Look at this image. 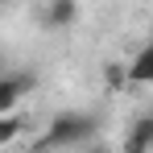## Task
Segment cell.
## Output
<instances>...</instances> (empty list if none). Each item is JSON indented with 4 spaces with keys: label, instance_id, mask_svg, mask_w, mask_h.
<instances>
[{
    "label": "cell",
    "instance_id": "1",
    "mask_svg": "<svg viewBox=\"0 0 153 153\" xmlns=\"http://www.w3.org/2000/svg\"><path fill=\"white\" fill-rule=\"evenodd\" d=\"M91 132H95V116H87V112H58L46 128V137L33 145V153H46V149H66V145H83V141H91Z\"/></svg>",
    "mask_w": 153,
    "mask_h": 153
},
{
    "label": "cell",
    "instance_id": "2",
    "mask_svg": "<svg viewBox=\"0 0 153 153\" xmlns=\"http://www.w3.org/2000/svg\"><path fill=\"white\" fill-rule=\"evenodd\" d=\"M33 91V79L29 75H4L0 79V116H17V108Z\"/></svg>",
    "mask_w": 153,
    "mask_h": 153
},
{
    "label": "cell",
    "instance_id": "3",
    "mask_svg": "<svg viewBox=\"0 0 153 153\" xmlns=\"http://www.w3.org/2000/svg\"><path fill=\"white\" fill-rule=\"evenodd\" d=\"M79 21V4L75 0H50L46 8H42V25L46 29H66Z\"/></svg>",
    "mask_w": 153,
    "mask_h": 153
},
{
    "label": "cell",
    "instance_id": "4",
    "mask_svg": "<svg viewBox=\"0 0 153 153\" xmlns=\"http://www.w3.org/2000/svg\"><path fill=\"white\" fill-rule=\"evenodd\" d=\"M120 153H153V112L141 116L137 124L128 128V141H124Z\"/></svg>",
    "mask_w": 153,
    "mask_h": 153
},
{
    "label": "cell",
    "instance_id": "5",
    "mask_svg": "<svg viewBox=\"0 0 153 153\" xmlns=\"http://www.w3.org/2000/svg\"><path fill=\"white\" fill-rule=\"evenodd\" d=\"M128 83H141V87H145V83H153V42L137 54L132 62H128Z\"/></svg>",
    "mask_w": 153,
    "mask_h": 153
},
{
    "label": "cell",
    "instance_id": "6",
    "mask_svg": "<svg viewBox=\"0 0 153 153\" xmlns=\"http://www.w3.org/2000/svg\"><path fill=\"white\" fill-rule=\"evenodd\" d=\"M21 132H25V116H21V112H17V116H0V149L13 145Z\"/></svg>",
    "mask_w": 153,
    "mask_h": 153
},
{
    "label": "cell",
    "instance_id": "7",
    "mask_svg": "<svg viewBox=\"0 0 153 153\" xmlns=\"http://www.w3.org/2000/svg\"><path fill=\"white\" fill-rule=\"evenodd\" d=\"M103 83H108V91H124L128 87V66L124 62H103Z\"/></svg>",
    "mask_w": 153,
    "mask_h": 153
},
{
    "label": "cell",
    "instance_id": "8",
    "mask_svg": "<svg viewBox=\"0 0 153 153\" xmlns=\"http://www.w3.org/2000/svg\"><path fill=\"white\" fill-rule=\"evenodd\" d=\"M4 75H8V71H4V54H0V79H4Z\"/></svg>",
    "mask_w": 153,
    "mask_h": 153
},
{
    "label": "cell",
    "instance_id": "9",
    "mask_svg": "<svg viewBox=\"0 0 153 153\" xmlns=\"http://www.w3.org/2000/svg\"><path fill=\"white\" fill-rule=\"evenodd\" d=\"M95 153H108V149H103V145H100V149H95Z\"/></svg>",
    "mask_w": 153,
    "mask_h": 153
},
{
    "label": "cell",
    "instance_id": "10",
    "mask_svg": "<svg viewBox=\"0 0 153 153\" xmlns=\"http://www.w3.org/2000/svg\"><path fill=\"white\" fill-rule=\"evenodd\" d=\"M29 153H33V149H29Z\"/></svg>",
    "mask_w": 153,
    "mask_h": 153
}]
</instances>
